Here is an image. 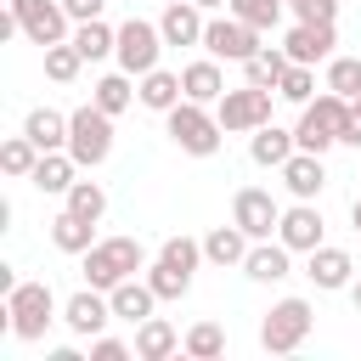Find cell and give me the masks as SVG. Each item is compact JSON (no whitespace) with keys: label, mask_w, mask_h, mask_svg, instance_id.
I'll return each instance as SVG.
<instances>
[{"label":"cell","mask_w":361,"mask_h":361,"mask_svg":"<svg viewBox=\"0 0 361 361\" xmlns=\"http://www.w3.org/2000/svg\"><path fill=\"white\" fill-rule=\"evenodd\" d=\"M164 135H169L186 158H214V152H220V141H226V124H220V113H214L209 102L180 96V102L164 113Z\"/></svg>","instance_id":"1"},{"label":"cell","mask_w":361,"mask_h":361,"mask_svg":"<svg viewBox=\"0 0 361 361\" xmlns=\"http://www.w3.org/2000/svg\"><path fill=\"white\" fill-rule=\"evenodd\" d=\"M197 265H203V237L175 231V237H164V243H158V254H152V265H147V282H152V293H158V299H186V293H192Z\"/></svg>","instance_id":"2"},{"label":"cell","mask_w":361,"mask_h":361,"mask_svg":"<svg viewBox=\"0 0 361 361\" xmlns=\"http://www.w3.org/2000/svg\"><path fill=\"white\" fill-rule=\"evenodd\" d=\"M51 322H62V305L51 293V282H17L6 293V333L23 344H39L51 333Z\"/></svg>","instance_id":"3"},{"label":"cell","mask_w":361,"mask_h":361,"mask_svg":"<svg viewBox=\"0 0 361 361\" xmlns=\"http://www.w3.org/2000/svg\"><path fill=\"white\" fill-rule=\"evenodd\" d=\"M79 259H85V282L102 288V293H113L124 276H135V271L152 265L147 248H141V237H96V248H85Z\"/></svg>","instance_id":"4"},{"label":"cell","mask_w":361,"mask_h":361,"mask_svg":"<svg viewBox=\"0 0 361 361\" xmlns=\"http://www.w3.org/2000/svg\"><path fill=\"white\" fill-rule=\"evenodd\" d=\"M344 118H350V96H338V90H327V85H322V96H310V102L299 107V124H293L299 152H322V158H327V152L338 147Z\"/></svg>","instance_id":"5"},{"label":"cell","mask_w":361,"mask_h":361,"mask_svg":"<svg viewBox=\"0 0 361 361\" xmlns=\"http://www.w3.org/2000/svg\"><path fill=\"white\" fill-rule=\"evenodd\" d=\"M310 327H316L310 299L288 293V299H276V305L259 316V350H265V355H293V350H305Z\"/></svg>","instance_id":"6"},{"label":"cell","mask_w":361,"mask_h":361,"mask_svg":"<svg viewBox=\"0 0 361 361\" xmlns=\"http://www.w3.org/2000/svg\"><path fill=\"white\" fill-rule=\"evenodd\" d=\"M68 152L79 158V169H102L113 158V113H102L96 102L68 113Z\"/></svg>","instance_id":"7"},{"label":"cell","mask_w":361,"mask_h":361,"mask_svg":"<svg viewBox=\"0 0 361 361\" xmlns=\"http://www.w3.org/2000/svg\"><path fill=\"white\" fill-rule=\"evenodd\" d=\"M271 107H276V90H265V85H231L220 102H214V113H220V124H226V135H254L259 124H271Z\"/></svg>","instance_id":"8"},{"label":"cell","mask_w":361,"mask_h":361,"mask_svg":"<svg viewBox=\"0 0 361 361\" xmlns=\"http://www.w3.org/2000/svg\"><path fill=\"white\" fill-rule=\"evenodd\" d=\"M6 11L17 17V28H23V39L28 45H62V39H73V17H68V6L62 0H6Z\"/></svg>","instance_id":"9"},{"label":"cell","mask_w":361,"mask_h":361,"mask_svg":"<svg viewBox=\"0 0 361 361\" xmlns=\"http://www.w3.org/2000/svg\"><path fill=\"white\" fill-rule=\"evenodd\" d=\"M259 45H265V34H259L254 23H243V17H231V11H214L209 28H203V51L220 56V62H237V68H243Z\"/></svg>","instance_id":"10"},{"label":"cell","mask_w":361,"mask_h":361,"mask_svg":"<svg viewBox=\"0 0 361 361\" xmlns=\"http://www.w3.org/2000/svg\"><path fill=\"white\" fill-rule=\"evenodd\" d=\"M113 62L124 68V73H152L158 62H164V28L158 23H147V17H130V23H118V51H113Z\"/></svg>","instance_id":"11"},{"label":"cell","mask_w":361,"mask_h":361,"mask_svg":"<svg viewBox=\"0 0 361 361\" xmlns=\"http://www.w3.org/2000/svg\"><path fill=\"white\" fill-rule=\"evenodd\" d=\"M107 322H118L113 316V299L102 293V288H79V293H68L62 299V327L73 333V338H96V333H107Z\"/></svg>","instance_id":"12"},{"label":"cell","mask_w":361,"mask_h":361,"mask_svg":"<svg viewBox=\"0 0 361 361\" xmlns=\"http://www.w3.org/2000/svg\"><path fill=\"white\" fill-rule=\"evenodd\" d=\"M231 220L259 243V237H276V220H282V203L265 192V186H237L231 192Z\"/></svg>","instance_id":"13"},{"label":"cell","mask_w":361,"mask_h":361,"mask_svg":"<svg viewBox=\"0 0 361 361\" xmlns=\"http://www.w3.org/2000/svg\"><path fill=\"white\" fill-rule=\"evenodd\" d=\"M276 237H282L293 254H310V248H322V243H327V220H322V209H316V203L293 197V203L282 209V220H276Z\"/></svg>","instance_id":"14"},{"label":"cell","mask_w":361,"mask_h":361,"mask_svg":"<svg viewBox=\"0 0 361 361\" xmlns=\"http://www.w3.org/2000/svg\"><path fill=\"white\" fill-rule=\"evenodd\" d=\"M333 45H338V23H293V28H288V39H282V51H288L293 62H305V68H316V62L338 56Z\"/></svg>","instance_id":"15"},{"label":"cell","mask_w":361,"mask_h":361,"mask_svg":"<svg viewBox=\"0 0 361 361\" xmlns=\"http://www.w3.org/2000/svg\"><path fill=\"white\" fill-rule=\"evenodd\" d=\"M158 28H164V45H203V28H209V11L197 0H164L158 11Z\"/></svg>","instance_id":"16"},{"label":"cell","mask_w":361,"mask_h":361,"mask_svg":"<svg viewBox=\"0 0 361 361\" xmlns=\"http://www.w3.org/2000/svg\"><path fill=\"white\" fill-rule=\"evenodd\" d=\"M243 276L248 282H288L293 276V248L282 237H259L248 248V259H243Z\"/></svg>","instance_id":"17"},{"label":"cell","mask_w":361,"mask_h":361,"mask_svg":"<svg viewBox=\"0 0 361 361\" xmlns=\"http://www.w3.org/2000/svg\"><path fill=\"white\" fill-rule=\"evenodd\" d=\"M305 276H310L322 293H338V288H350V282H355V259H350L344 248L322 243V248H310V254H305Z\"/></svg>","instance_id":"18"},{"label":"cell","mask_w":361,"mask_h":361,"mask_svg":"<svg viewBox=\"0 0 361 361\" xmlns=\"http://www.w3.org/2000/svg\"><path fill=\"white\" fill-rule=\"evenodd\" d=\"M282 186H288V197H305V203H316L322 192H327V164H322V152H293L282 169Z\"/></svg>","instance_id":"19"},{"label":"cell","mask_w":361,"mask_h":361,"mask_svg":"<svg viewBox=\"0 0 361 361\" xmlns=\"http://www.w3.org/2000/svg\"><path fill=\"white\" fill-rule=\"evenodd\" d=\"M180 338L186 333H175V322H164V316H147V322H135V361H169V355H180Z\"/></svg>","instance_id":"20"},{"label":"cell","mask_w":361,"mask_h":361,"mask_svg":"<svg viewBox=\"0 0 361 361\" xmlns=\"http://www.w3.org/2000/svg\"><path fill=\"white\" fill-rule=\"evenodd\" d=\"M45 197H68V186L79 180V158L68 152V147H56V152H39V164H34V175H28Z\"/></svg>","instance_id":"21"},{"label":"cell","mask_w":361,"mask_h":361,"mask_svg":"<svg viewBox=\"0 0 361 361\" xmlns=\"http://www.w3.org/2000/svg\"><path fill=\"white\" fill-rule=\"evenodd\" d=\"M248 248H254V237H248L237 220H231V226H214V231L203 237V259H209V265H220V271H231V265L243 271Z\"/></svg>","instance_id":"22"},{"label":"cell","mask_w":361,"mask_h":361,"mask_svg":"<svg viewBox=\"0 0 361 361\" xmlns=\"http://www.w3.org/2000/svg\"><path fill=\"white\" fill-rule=\"evenodd\" d=\"M180 85H186V96H192V102H209V107L231 90V85H226V73H220V56H209V51H203L197 62H186V68H180Z\"/></svg>","instance_id":"23"},{"label":"cell","mask_w":361,"mask_h":361,"mask_svg":"<svg viewBox=\"0 0 361 361\" xmlns=\"http://www.w3.org/2000/svg\"><path fill=\"white\" fill-rule=\"evenodd\" d=\"M180 96H186V85H180V73H169L164 62H158L152 73H141V79H135V102H141L147 113H169Z\"/></svg>","instance_id":"24"},{"label":"cell","mask_w":361,"mask_h":361,"mask_svg":"<svg viewBox=\"0 0 361 361\" xmlns=\"http://www.w3.org/2000/svg\"><path fill=\"white\" fill-rule=\"evenodd\" d=\"M293 152H299V141H293V130H282V124H259V130L248 135V158H254L259 169H282Z\"/></svg>","instance_id":"25"},{"label":"cell","mask_w":361,"mask_h":361,"mask_svg":"<svg viewBox=\"0 0 361 361\" xmlns=\"http://www.w3.org/2000/svg\"><path fill=\"white\" fill-rule=\"evenodd\" d=\"M107 299H113V316H118V322H147V316L164 305V299L152 293V282H147V276H124Z\"/></svg>","instance_id":"26"},{"label":"cell","mask_w":361,"mask_h":361,"mask_svg":"<svg viewBox=\"0 0 361 361\" xmlns=\"http://www.w3.org/2000/svg\"><path fill=\"white\" fill-rule=\"evenodd\" d=\"M23 135H28L39 152H56V147H68V113H56V107H34V113L23 118Z\"/></svg>","instance_id":"27"},{"label":"cell","mask_w":361,"mask_h":361,"mask_svg":"<svg viewBox=\"0 0 361 361\" xmlns=\"http://www.w3.org/2000/svg\"><path fill=\"white\" fill-rule=\"evenodd\" d=\"M51 243H56L62 254H85V248H96V220L62 209V214H51Z\"/></svg>","instance_id":"28"},{"label":"cell","mask_w":361,"mask_h":361,"mask_svg":"<svg viewBox=\"0 0 361 361\" xmlns=\"http://www.w3.org/2000/svg\"><path fill=\"white\" fill-rule=\"evenodd\" d=\"M288 68H293V56H288L282 45H259V51L243 62V79H248V85H265V90H276Z\"/></svg>","instance_id":"29"},{"label":"cell","mask_w":361,"mask_h":361,"mask_svg":"<svg viewBox=\"0 0 361 361\" xmlns=\"http://www.w3.org/2000/svg\"><path fill=\"white\" fill-rule=\"evenodd\" d=\"M90 102L102 107V113H124L130 102H135V73H124V68H113V73H102L96 85H90Z\"/></svg>","instance_id":"30"},{"label":"cell","mask_w":361,"mask_h":361,"mask_svg":"<svg viewBox=\"0 0 361 361\" xmlns=\"http://www.w3.org/2000/svg\"><path fill=\"white\" fill-rule=\"evenodd\" d=\"M73 45H79V56H85V62H107V56L118 51V28H107L102 17L73 23Z\"/></svg>","instance_id":"31"},{"label":"cell","mask_w":361,"mask_h":361,"mask_svg":"<svg viewBox=\"0 0 361 361\" xmlns=\"http://www.w3.org/2000/svg\"><path fill=\"white\" fill-rule=\"evenodd\" d=\"M180 350H186L192 361H220V355H226V327H220V322H192L186 338H180Z\"/></svg>","instance_id":"32"},{"label":"cell","mask_w":361,"mask_h":361,"mask_svg":"<svg viewBox=\"0 0 361 361\" xmlns=\"http://www.w3.org/2000/svg\"><path fill=\"white\" fill-rule=\"evenodd\" d=\"M34 164H39V147H34L28 135H6V141H0V169H6L11 180H28Z\"/></svg>","instance_id":"33"},{"label":"cell","mask_w":361,"mask_h":361,"mask_svg":"<svg viewBox=\"0 0 361 361\" xmlns=\"http://www.w3.org/2000/svg\"><path fill=\"white\" fill-rule=\"evenodd\" d=\"M62 209H73V214H85V220L102 226V214H107V186H102V180H73L68 197H62Z\"/></svg>","instance_id":"34"},{"label":"cell","mask_w":361,"mask_h":361,"mask_svg":"<svg viewBox=\"0 0 361 361\" xmlns=\"http://www.w3.org/2000/svg\"><path fill=\"white\" fill-rule=\"evenodd\" d=\"M226 11H231V17H243V23H254L259 34H271V28H282V11H288V0H231Z\"/></svg>","instance_id":"35"},{"label":"cell","mask_w":361,"mask_h":361,"mask_svg":"<svg viewBox=\"0 0 361 361\" xmlns=\"http://www.w3.org/2000/svg\"><path fill=\"white\" fill-rule=\"evenodd\" d=\"M79 68H85V56H79V45H73V39H62V45H45V79H56V85H73V79H79Z\"/></svg>","instance_id":"36"},{"label":"cell","mask_w":361,"mask_h":361,"mask_svg":"<svg viewBox=\"0 0 361 361\" xmlns=\"http://www.w3.org/2000/svg\"><path fill=\"white\" fill-rule=\"evenodd\" d=\"M327 90L338 96H361V56H327Z\"/></svg>","instance_id":"37"},{"label":"cell","mask_w":361,"mask_h":361,"mask_svg":"<svg viewBox=\"0 0 361 361\" xmlns=\"http://www.w3.org/2000/svg\"><path fill=\"white\" fill-rule=\"evenodd\" d=\"M276 96H282V102H293V107H305V102L316 96V68H305V62H293V68L282 73V85H276Z\"/></svg>","instance_id":"38"},{"label":"cell","mask_w":361,"mask_h":361,"mask_svg":"<svg viewBox=\"0 0 361 361\" xmlns=\"http://www.w3.org/2000/svg\"><path fill=\"white\" fill-rule=\"evenodd\" d=\"M293 23H338V0H293Z\"/></svg>","instance_id":"39"},{"label":"cell","mask_w":361,"mask_h":361,"mask_svg":"<svg viewBox=\"0 0 361 361\" xmlns=\"http://www.w3.org/2000/svg\"><path fill=\"white\" fill-rule=\"evenodd\" d=\"M130 355H135V344H124L113 333H96L90 338V361H130Z\"/></svg>","instance_id":"40"},{"label":"cell","mask_w":361,"mask_h":361,"mask_svg":"<svg viewBox=\"0 0 361 361\" xmlns=\"http://www.w3.org/2000/svg\"><path fill=\"white\" fill-rule=\"evenodd\" d=\"M62 6H68V17H73V23H90V17H102V11H107V0H62Z\"/></svg>","instance_id":"41"},{"label":"cell","mask_w":361,"mask_h":361,"mask_svg":"<svg viewBox=\"0 0 361 361\" xmlns=\"http://www.w3.org/2000/svg\"><path fill=\"white\" fill-rule=\"evenodd\" d=\"M338 147H361V113H355V102H350V118L338 130Z\"/></svg>","instance_id":"42"},{"label":"cell","mask_w":361,"mask_h":361,"mask_svg":"<svg viewBox=\"0 0 361 361\" xmlns=\"http://www.w3.org/2000/svg\"><path fill=\"white\" fill-rule=\"evenodd\" d=\"M45 361H90V355H79V350H73V344H62V350H51V355H45Z\"/></svg>","instance_id":"43"},{"label":"cell","mask_w":361,"mask_h":361,"mask_svg":"<svg viewBox=\"0 0 361 361\" xmlns=\"http://www.w3.org/2000/svg\"><path fill=\"white\" fill-rule=\"evenodd\" d=\"M344 293H350V305H355V316H361V276H355V282H350Z\"/></svg>","instance_id":"44"},{"label":"cell","mask_w":361,"mask_h":361,"mask_svg":"<svg viewBox=\"0 0 361 361\" xmlns=\"http://www.w3.org/2000/svg\"><path fill=\"white\" fill-rule=\"evenodd\" d=\"M197 6H203V11H209V17H214V11H226V6H231V0H197Z\"/></svg>","instance_id":"45"},{"label":"cell","mask_w":361,"mask_h":361,"mask_svg":"<svg viewBox=\"0 0 361 361\" xmlns=\"http://www.w3.org/2000/svg\"><path fill=\"white\" fill-rule=\"evenodd\" d=\"M350 220H355V231H361V197H355V203H350Z\"/></svg>","instance_id":"46"},{"label":"cell","mask_w":361,"mask_h":361,"mask_svg":"<svg viewBox=\"0 0 361 361\" xmlns=\"http://www.w3.org/2000/svg\"><path fill=\"white\" fill-rule=\"evenodd\" d=\"M350 102H355V113H361V96H350Z\"/></svg>","instance_id":"47"},{"label":"cell","mask_w":361,"mask_h":361,"mask_svg":"<svg viewBox=\"0 0 361 361\" xmlns=\"http://www.w3.org/2000/svg\"><path fill=\"white\" fill-rule=\"evenodd\" d=\"M288 6H293V0H288Z\"/></svg>","instance_id":"48"}]
</instances>
